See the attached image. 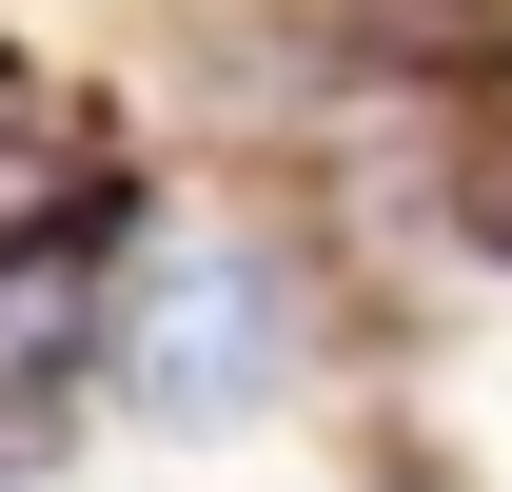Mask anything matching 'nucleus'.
Instances as JSON below:
<instances>
[{
	"label": "nucleus",
	"instance_id": "f257e3e1",
	"mask_svg": "<svg viewBox=\"0 0 512 492\" xmlns=\"http://www.w3.org/2000/svg\"><path fill=\"white\" fill-rule=\"evenodd\" d=\"M276 355H296V315H276V276H256L237 237H178L158 276H138V315H119V394H138L158 433L256 414V394H276Z\"/></svg>",
	"mask_w": 512,
	"mask_h": 492
},
{
	"label": "nucleus",
	"instance_id": "f03ea898",
	"mask_svg": "<svg viewBox=\"0 0 512 492\" xmlns=\"http://www.w3.org/2000/svg\"><path fill=\"white\" fill-rule=\"evenodd\" d=\"M119 197V138H99V99H60V79L0 60V237H79Z\"/></svg>",
	"mask_w": 512,
	"mask_h": 492
}]
</instances>
